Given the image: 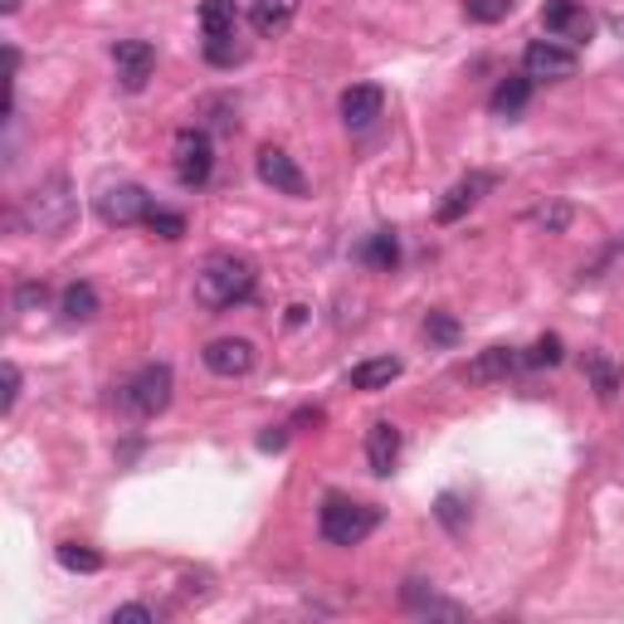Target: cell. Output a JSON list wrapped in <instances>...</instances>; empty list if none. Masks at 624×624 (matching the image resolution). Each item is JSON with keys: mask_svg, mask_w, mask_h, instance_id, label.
<instances>
[{"mask_svg": "<svg viewBox=\"0 0 624 624\" xmlns=\"http://www.w3.org/2000/svg\"><path fill=\"white\" fill-rule=\"evenodd\" d=\"M254 284H259V274H254V264L239 259V254H211V259L195 268V298L211 313H229V308H239V303H249Z\"/></svg>", "mask_w": 624, "mask_h": 624, "instance_id": "cell-1", "label": "cell"}, {"mask_svg": "<svg viewBox=\"0 0 624 624\" xmlns=\"http://www.w3.org/2000/svg\"><path fill=\"white\" fill-rule=\"evenodd\" d=\"M20 219L34 229V235L59 239V235H69L73 219H79V195L69 191V181H64V176H49L44 186H34L30 195H24Z\"/></svg>", "mask_w": 624, "mask_h": 624, "instance_id": "cell-2", "label": "cell"}, {"mask_svg": "<svg viewBox=\"0 0 624 624\" xmlns=\"http://www.w3.org/2000/svg\"><path fill=\"white\" fill-rule=\"evenodd\" d=\"M317 528L333 546H361L366 536L381 528V508L376 503H357V498H327L317 512Z\"/></svg>", "mask_w": 624, "mask_h": 624, "instance_id": "cell-3", "label": "cell"}, {"mask_svg": "<svg viewBox=\"0 0 624 624\" xmlns=\"http://www.w3.org/2000/svg\"><path fill=\"white\" fill-rule=\"evenodd\" d=\"M171 396H176V376H171V366L166 361H146L142 371L122 386L117 400H122V410L142 415V420H156V415L171 406Z\"/></svg>", "mask_w": 624, "mask_h": 624, "instance_id": "cell-4", "label": "cell"}, {"mask_svg": "<svg viewBox=\"0 0 624 624\" xmlns=\"http://www.w3.org/2000/svg\"><path fill=\"white\" fill-rule=\"evenodd\" d=\"M171 171L186 191H201L205 181L215 176V146L201 127H181L176 142H171Z\"/></svg>", "mask_w": 624, "mask_h": 624, "instance_id": "cell-5", "label": "cell"}, {"mask_svg": "<svg viewBox=\"0 0 624 624\" xmlns=\"http://www.w3.org/2000/svg\"><path fill=\"white\" fill-rule=\"evenodd\" d=\"M146 211H152V195H146L137 181H117V186H108L103 195H98V219L103 225H137V219H146Z\"/></svg>", "mask_w": 624, "mask_h": 624, "instance_id": "cell-6", "label": "cell"}, {"mask_svg": "<svg viewBox=\"0 0 624 624\" xmlns=\"http://www.w3.org/2000/svg\"><path fill=\"white\" fill-rule=\"evenodd\" d=\"M522 73L532 83H561V79H576V54L566 44L552 40H532L528 54H522Z\"/></svg>", "mask_w": 624, "mask_h": 624, "instance_id": "cell-7", "label": "cell"}, {"mask_svg": "<svg viewBox=\"0 0 624 624\" xmlns=\"http://www.w3.org/2000/svg\"><path fill=\"white\" fill-rule=\"evenodd\" d=\"M201 361H205V371H211V376L235 381V376L254 371V341L249 337H215L211 347L201 351Z\"/></svg>", "mask_w": 624, "mask_h": 624, "instance_id": "cell-8", "label": "cell"}, {"mask_svg": "<svg viewBox=\"0 0 624 624\" xmlns=\"http://www.w3.org/2000/svg\"><path fill=\"white\" fill-rule=\"evenodd\" d=\"M254 171H259V181H264V186H274L278 195H308V181H303L298 162H293L284 146H259Z\"/></svg>", "mask_w": 624, "mask_h": 624, "instance_id": "cell-9", "label": "cell"}, {"mask_svg": "<svg viewBox=\"0 0 624 624\" xmlns=\"http://www.w3.org/2000/svg\"><path fill=\"white\" fill-rule=\"evenodd\" d=\"M493 186H498V176H488V171H469V176H463V181H454V186H449V195H444V201H439L434 219H439V225H454V219H463V215H469L473 205H479V201H483V195L493 191Z\"/></svg>", "mask_w": 624, "mask_h": 624, "instance_id": "cell-10", "label": "cell"}, {"mask_svg": "<svg viewBox=\"0 0 624 624\" xmlns=\"http://www.w3.org/2000/svg\"><path fill=\"white\" fill-rule=\"evenodd\" d=\"M113 64H117V83H122V89L142 93L146 79L156 73V49L146 40H122V44H113Z\"/></svg>", "mask_w": 624, "mask_h": 624, "instance_id": "cell-11", "label": "cell"}, {"mask_svg": "<svg viewBox=\"0 0 624 624\" xmlns=\"http://www.w3.org/2000/svg\"><path fill=\"white\" fill-rule=\"evenodd\" d=\"M542 24L546 34H556V40H591V16H585L581 0H546L542 10Z\"/></svg>", "mask_w": 624, "mask_h": 624, "instance_id": "cell-12", "label": "cell"}, {"mask_svg": "<svg viewBox=\"0 0 624 624\" xmlns=\"http://www.w3.org/2000/svg\"><path fill=\"white\" fill-rule=\"evenodd\" d=\"M381 108H386V93L376 89V83H351L347 93H341V122L347 127H371L376 117H381Z\"/></svg>", "mask_w": 624, "mask_h": 624, "instance_id": "cell-13", "label": "cell"}, {"mask_svg": "<svg viewBox=\"0 0 624 624\" xmlns=\"http://www.w3.org/2000/svg\"><path fill=\"white\" fill-rule=\"evenodd\" d=\"M366 463H371L376 479H386L400 463V430L390 420H376L371 430H366Z\"/></svg>", "mask_w": 624, "mask_h": 624, "instance_id": "cell-14", "label": "cell"}, {"mask_svg": "<svg viewBox=\"0 0 624 624\" xmlns=\"http://www.w3.org/2000/svg\"><path fill=\"white\" fill-rule=\"evenodd\" d=\"M528 103H532V79H528V73H508V79L493 89V98H488L493 117H503V122L522 117V113H528Z\"/></svg>", "mask_w": 624, "mask_h": 624, "instance_id": "cell-15", "label": "cell"}, {"mask_svg": "<svg viewBox=\"0 0 624 624\" xmlns=\"http://www.w3.org/2000/svg\"><path fill=\"white\" fill-rule=\"evenodd\" d=\"M293 16H298V0H254L249 6V24H254V34H264V40H278V34L293 24Z\"/></svg>", "mask_w": 624, "mask_h": 624, "instance_id": "cell-16", "label": "cell"}, {"mask_svg": "<svg viewBox=\"0 0 624 624\" xmlns=\"http://www.w3.org/2000/svg\"><path fill=\"white\" fill-rule=\"evenodd\" d=\"M400 371H406V361L400 357H371V361H357L351 366V390H386L390 381H400Z\"/></svg>", "mask_w": 624, "mask_h": 624, "instance_id": "cell-17", "label": "cell"}, {"mask_svg": "<svg viewBox=\"0 0 624 624\" xmlns=\"http://www.w3.org/2000/svg\"><path fill=\"white\" fill-rule=\"evenodd\" d=\"M518 366H522V351H512V347H488L483 357L469 366V381H479V386H483V381H508Z\"/></svg>", "mask_w": 624, "mask_h": 624, "instance_id": "cell-18", "label": "cell"}, {"mask_svg": "<svg viewBox=\"0 0 624 624\" xmlns=\"http://www.w3.org/2000/svg\"><path fill=\"white\" fill-rule=\"evenodd\" d=\"M406 605L415 610V615H424V620H463V610L454 601H439L424 581H406Z\"/></svg>", "mask_w": 624, "mask_h": 624, "instance_id": "cell-19", "label": "cell"}, {"mask_svg": "<svg viewBox=\"0 0 624 624\" xmlns=\"http://www.w3.org/2000/svg\"><path fill=\"white\" fill-rule=\"evenodd\" d=\"M59 313H64V323H93L98 317V288L83 284V278H73L64 288V298H59Z\"/></svg>", "mask_w": 624, "mask_h": 624, "instance_id": "cell-20", "label": "cell"}, {"mask_svg": "<svg viewBox=\"0 0 624 624\" xmlns=\"http://www.w3.org/2000/svg\"><path fill=\"white\" fill-rule=\"evenodd\" d=\"M361 259L371 268H381V274H390V268L400 264V239L390 235V229H376V235H366V244H361Z\"/></svg>", "mask_w": 624, "mask_h": 624, "instance_id": "cell-21", "label": "cell"}, {"mask_svg": "<svg viewBox=\"0 0 624 624\" xmlns=\"http://www.w3.org/2000/svg\"><path fill=\"white\" fill-rule=\"evenodd\" d=\"M201 30L205 34H239V6L235 0H205L201 6Z\"/></svg>", "mask_w": 624, "mask_h": 624, "instance_id": "cell-22", "label": "cell"}, {"mask_svg": "<svg viewBox=\"0 0 624 624\" xmlns=\"http://www.w3.org/2000/svg\"><path fill=\"white\" fill-rule=\"evenodd\" d=\"M571 219H576V211H571L566 201H542V205H532L528 211V225L546 229V235H566Z\"/></svg>", "mask_w": 624, "mask_h": 624, "instance_id": "cell-23", "label": "cell"}, {"mask_svg": "<svg viewBox=\"0 0 624 624\" xmlns=\"http://www.w3.org/2000/svg\"><path fill=\"white\" fill-rule=\"evenodd\" d=\"M585 376H591V386H595V396L605 400H615V390H620V371H615V361L610 357H601V351H591V357H585Z\"/></svg>", "mask_w": 624, "mask_h": 624, "instance_id": "cell-24", "label": "cell"}, {"mask_svg": "<svg viewBox=\"0 0 624 624\" xmlns=\"http://www.w3.org/2000/svg\"><path fill=\"white\" fill-rule=\"evenodd\" d=\"M59 566H64V571H83V576H93V571H103V556H98L89 542H59Z\"/></svg>", "mask_w": 624, "mask_h": 624, "instance_id": "cell-25", "label": "cell"}, {"mask_svg": "<svg viewBox=\"0 0 624 624\" xmlns=\"http://www.w3.org/2000/svg\"><path fill=\"white\" fill-rule=\"evenodd\" d=\"M561 357H566V341H561L556 333L536 337L528 351H522V366H532V371H542V366H561Z\"/></svg>", "mask_w": 624, "mask_h": 624, "instance_id": "cell-26", "label": "cell"}, {"mask_svg": "<svg viewBox=\"0 0 624 624\" xmlns=\"http://www.w3.org/2000/svg\"><path fill=\"white\" fill-rule=\"evenodd\" d=\"M205 59H211L215 69H229V64H239V59H244V44H239V34H205Z\"/></svg>", "mask_w": 624, "mask_h": 624, "instance_id": "cell-27", "label": "cell"}, {"mask_svg": "<svg viewBox=\"0 0 624 624\" xmlns=\"http://www.w3.org/2000/svg\"><path fill=\"white\" fill-rule=\"evenodd\" d=\"M146 229H152L156 239H181L186 235V215H176V211H162V205H152L146 211V219H142Z\"/></svg>", "mask_w": 624, "mask_h": 624, "instance_id": "cell-28", "label": "cell"}, {"mask_svg": "<svg viewBox=\"0 0 624 624\" xmlns=\"http://www.w3.org/2000/svg\"><path fill=\"white\" fill-rule=\"evenodd\" d=\"M424 337H430L434 347H454V341H459V323L449 313H430V317H424Z\"/></svg>", "mask_w": 624, "mask_h": 624, "instance_id": "cell-29", "label": "cell"}, {"mask_svg": "<svg viewBox=\"0 0 624 624\" xmlns=\"http://www.w3.org/2000/svg\"><path fill=\"white\" fill-rule=\"evenodd\" d=\"M508 10H512V0H463V16H469V20H479V24L503 20Z\"/></svg>", "mask_w": 624, "mask_h": 624, "instance_id": "cell-30", "label": "cell"}, {"mask_svg": "<svg viewBox=\"0 0 624 624\" xmlns=\"http://www.w3.org/2000/svg\"><path fill=\"white\" fill-rule=\"evenodd\" d=\"M434 512H439V522H444L449 532H463V522H469V508H463V498H459V493H444Z\"/></svg>", "mask_w": 624, "mask_h": 624, "instance_id": "cell-31", "label": "cell"}, {"mask_svg": "<svg viewBox=\"0 0 624 624\" xmlns=\"http://www.w3.org/2000/svg\"><path fill=\"white\" fill-rule=\"evenodd\" d=\"M113 624H156V610L152 605H117Z\"/></svg>", "mask_w": 624, "mask_h": 624, "instance_id": "cell-32", "label": "cell"}, {"mask_svg": "<svg viewBox=\"0 0 624 624\" xmlns=\"http://www.w3.org/2000/svg\"><path fill=\"white\" fill-rule=\"evenodd\" d=\"M288 430H293V424H268V430L259 434V449H264V454H278V449L288 444Z\"/></svg>", "mask_w": 624, "mask_h": 624, "instance_id": "cell-33", "label": "cell"}, {"mask_svg": "<svg viewBox=\"0 0 624 624\" xmlns=\"http://www.w3.org/2000/svg\"><path fill=\"white\" fill-rule=\"evenodd\" d=\"M44 303V284H20V293H16V308L20 313H34Z\"/></svg>", "mask_w": 624, "mask_h": 624, "instance_id": "cell-34", "label": "cell"}, {"mask_svg": "<svg viewBox=\"0 0 624 624\" xmlns=\"http://www.w3.org/2000/svg\"><path fill=\"white\" fill-rule=\"evenodd\" d=\"M16 400H20V366L6 361V415L16 410Z\"/></svg>", "mask_w": 624, "mask_h": 624, "instance_id": "cell-35", "label": "cell"}, {"mask_svg": "<svg viewBox=\"0 0 624 624\" xmlns=\"http://www.w3.org/2000/svg\"><path fill=\"white\" fill-rule=\"evenodd\" d=\"M293 424H323V410H298L293 415Z\"/></svg>", "mask_w": 624, "mask_h": 624, "instance_id": "cell-36", "label": "cell"}, {"mask_svg": "<svg viewBox=\"0 0 624 624\" xmlns=\"http://www.w3.org/2000/svg\"><path fill=\"white\" fill-rule=\"evenodd\" d=\"M0 10H6V16H16V10H20V0H0Z\"/></svg>", "mask_w": 624, "mask_h": 624, "instance_id": "cell-37", "label": "cell"}]
</instances>
